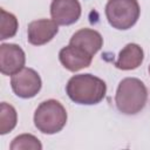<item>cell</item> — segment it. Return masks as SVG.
<instances>
[{
    "instance_id": "1",
    "label": "cell",
    "mask_w": 150,
    "mask_h": 150,
    "mask_svg": "<svg viewBox=\"0 0 150 150\" xmlns=\"http://www.w3.org/2000/svg\"><path fill=\"white\" fill-rule=\"evenodd\" d=\"M68 97L77 104H97L107 93L105 82L91 74H79L69 79L66 86Z\"/></svg>"
},
{
    "instance_id": "2",
    "label": "cell",
    "mask_w": 150,
    "mask_h": 150,
    "mask_svg": "<svg viewBox=\"0 0 150 150\" xmlns=\"http://www.w3.org/2000/svg\"><path fill=\"white\" fill-rule=\"evenodd\" d=\"M146 100L148 90L139 79L125 77L120 82L115 95V103L120 112L135 115L145 107Z\"/></svg>"
},
{
    "instance_id": "3",
    "label": "cell",
    "mask_w": 150,
    "mask_h": 150,
    "mask_svg": "<svg viewBox=\"0 0 150 150\" xmlns=\"http://www.w3.org/2000/svg\"><path fill=\"white\" fill-rule=\"evenodd\" d=\"M67 123V111L56 100H47L40 103L34 112V124L39 131L53 135L61 131Z\"/></svg>"
},
{
    "instance_id": "4",
    "label": "cell",
    "mask_w": 150,
    "mask_h": 150,
    "mask_svg": "<svg viewBox=\"0 0 150 150\" xmlns=\"http://www.w3.org/2000/svg\"><path fill=\"white\" fill-rule=\"evenodd\" d=\"M137 0H109L105 5V16L110 26L125 30L131 28L139 18Z\"/></svg>"
},
{
    "instance_id": "5",
    "label": "cell",
    "mask_w": 150,
    "mask_h": 150,
    "mask_svg": "<svg viewBox=\"0 0 150 150\" xmlns=\"http://www.w3.org/2000/svg\"><path fill=\"white\" fill-rule=\"evenodd\" d=\"M11 86L14 94L21 98L34 97L42 87L40 75L32 68H22L11 77Z\"/></svg>"
},
{
    "instance_id": "6",
    "label": "cell",
    "mask_w": 150,
    "mask_h": 150,
    "mask_svg": "<svg viewBox=\"0 0 150 150\" xmlns=\"http://www.w3.org/2000/svg\"><path fill=\"white\" fill-rule=\"evenodd\" d=\"M26 63L22 48L15 43L0 45V71L4 75H13L21 70Z\"/></svg>"
},
{
    "instance_id": "7",
    "label": "cell",
    "mask_w": 150,
    "mask_h": 150,
    "mask_svg": "<svg viewBox=\"0 0 150 150\" xmlns=\"http://www.w3.org/2000/svg\"><path fill=\"white\" fill-rule=\"evenodd\" d=\"M50 15L57 25H73L81 16V5L79 0H53L50 4Z\"/></svg>"
},
{
    "instance_id": "8",
    "label": "cell",
    "mask_w": 150,
    "mask_h": 150,
    "mask_svg": "<svg viewBox=\"0 0 150 150\" xmlns=\"http://www.w3.org/2000/svg\"><path fill=\"white\" fill-rule=\"evenodd\" d=\"M59 32V25L54 20L40 19L28 23L27 40L30 45L42 46L49 42Z\"/></svg>"
},
{
    "instance_id": "9",
    "label": "cell",
    "mask_w": 150,
    "mask_h": 150,
    "mask_svg": "<svg viewBox=\"0 0 150 150\" xmlns=\"http://www.w3.org/2000/svg\"><path fill=\"white\" fill-rule=\"evenodd\" d=\"M59 60L62 66L69 71H79L90 66L93 61V55H90L80 47L68 45L60 50Z\"/></svg>"
},
{
    "instance_id": "10",
    "label": "cell",
    "mask_w": 150,
    "mask_h": 150,
    "mask_svg": "<svg viewBox=\"0 0 150 150\" xmlns=\"http://www.w3.org/2000/svg\"><path fill=\"white\" fill-rule=\"evenodd\" d=\"M69 45L84 49L90 55H95L103 46L102 35L91 28H82L73 34L69 40Z\"/></svg>"
},
{
    "instance_id": "11",
    "label": "cell",
    "mask_w": 150,
    "mask_h": 150,
    "mask_svg": "<svg viewBox=\"0 0 150 150\" xmlns=\"http://www.w3.org/2000/svg\"><path fill=\"white\" fill-rule=\"evenodd\" d=\"M144 60V52L137 43L125 45L115 61V67L121 70H132L138 68Z\"/></svg>"
},
{
    "instance_id": "12",
    "label": "cell",
    "mask_w": 150,
    "mask_h": 150,
    "mask_svg": "<svg viewBox=\"0 0 150 150\" xmlns=\"http://www.w3.org/2000/svg\"><path fill=\"white\" fill-rule=\"evenodd\" d=\"M18 122V114L13 105L1 102L0 104V134L6 135L11 132Z\"/></svg>"
},
{
    "instance_id": "13",
    "label": "cell",
    "mask_w": 150,
    "mask_h": 150,
    "mask_svg": "<svg viewBox=\"0 0 150 150\" xmlns=\"http://www.w3.org/2000/svg\"><path fill=\"white\" fill-rule=\"evenodd\" d=\"M0 40H6L13 38L18 32V19L14 14L6 12L4 8L0 9Z\"/></svg>"
},
{
    "instance_id": "14",
    "label": "cell",
    "mask_w": 150,
    "mask_h": 150,
    "mask_svg": "<svg viewBox=\"0 0 150 150\" xmlns=\"http://www.w3.org/2000/svg\"><path fill=\"white\" fill-rule=\"evenodd\" d=\"M11 150H41L42 149V144L41 142L30 134H21L19 136H16L15 138H13L11 145H9Z\"/></svg>"
},
{
    "instance_id": "15",
    "label": "cell",
    "mask_w": 150,
    "mask_h": 150,
    "mask_svg": "<svg viewBox=\"0 0 150 150\" xmlns=\"http://www.w3.org/2000/svg\"><path fill=\"white\" fill-rule=\"evenodd\" d=\"M149 74H150V66H149Z\"/></svg>"
}]
</instances>
